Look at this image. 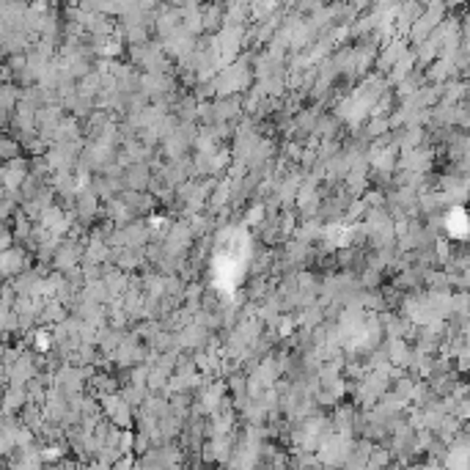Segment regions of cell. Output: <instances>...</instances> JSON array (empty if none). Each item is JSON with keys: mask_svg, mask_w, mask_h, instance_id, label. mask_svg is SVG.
Segmentation results:
<instances>
[{"mask_svg": "<svg viewBox=\"0 0 470 470\" xmlns=\"http://www.w3.org/2000/svg\"><path fill=\"white\" fill-rule=\"evenodd\" d=\"M25 179H28V163L22 157L8 160V163H0V190L17 196L19 187L25 185Z\"/></svg>", "mask_w": 470, "mask_h": 470, "instance_id": "cell-1", "label": "cell"}, {"mask_svg": "<svg viewBox=\"0 0 470 470\" xmlns=\"http://www.w3.org/2000/svg\"><path fill=\"white\" fill-rule=\"evenodd\" d=\"M22 154V143L17 138H8V135H0V160L8 163V160H17Z\"/></svg>", "mask_w": 470, "mask_h": 470, "instance_id": "cell-7", "label": "cell"}, {"mask_svg": "<svg viewBox=\"0 0 470 470\" xmlns=\"http://www.w3.org/2000/svg\"><path fill=\"white\" fill-rule=\"evenodd\" d=\"M28 256L19 247H8L0 253V278H17L19 272H25Z\"/></svg>", "mask_w": 470, "mask_h": 470, "instance_id": "cell-2", "label": "cell"}, {"mask_svg": "<svg viewBox=\"0 0 470 470\" xmlns=\"http://www.w3.org/2000/svg\"><path fill=\"white\" fill-rule=\"evenodd\" d=\"M17 102H19V88L11 83H0V124L8 119V113L17 110Z\"/></svg>", "mask_w": 470, "mask_h": 470, "instance_id": "cell-4", "label": "cell"}, {"mask_svg": "<svg viewBox=\"0 0 470 470\" xmlns=\"http://www.w3.org/2000/svg\"><path fill=\"white\" fill-rule=\"evenodd\" d=\"M149 182H152V176H149V168H146V165H132V168L127 171V185H130L135 193H138L141 187H146Z\"/></svg>", "mask_w": 470, "mask_h": 470, "instance_id": "cell-6", "label": "cell"}, {"mask_svg": "<svg viewBox=\"0 0 470 470\" xmlns=\"http://www.w3.org/2000/svg\"><path fill=\"white\" fill-rule=\"evenodd\" d=\"M25 405H28L25 385H8V391H6V396H3L0 410H3V413H17V410H19V407H25Z\"/></svg>", "mask_w": 470, "mask_h": 470, "instance_id": "cell-5", "label": "cell"}, {"mask_svg": "<svg viewBox=\"0 0 470 470\" xmlns=\"http://www.w3.org/2000/svg\"><path fill=\"white\" fill-rule=\"evenodd\" d=\"M83 258V247L74 245V242H63L58 245V250L52 253V264L61 269V272H72V267Z\"/></svg>", "mask_w": 470, "mask_h": 470, "instance_id": "cell-3", "label": "cell"}]
</instances>
